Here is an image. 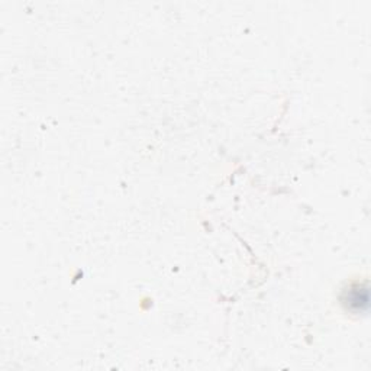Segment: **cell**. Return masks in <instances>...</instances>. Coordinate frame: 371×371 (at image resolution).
<instances>
[{"mask_svg": "<svg viewBox=\"0 0 371 371\" xmlns=\"http://www.w3.org/2000/svg\"><path fill=\"white\" fill-rule=\"evenodd\" d=\"M342 303L345 304V308L354 313L366 311L368 306V289L361 285L351 286L350 289L345 290Z\"/></svg>", "mask_w": 371, "mask_h": 371, "instance_id": "obj_1", "label": "cell"}]
</instances>
